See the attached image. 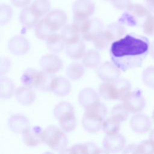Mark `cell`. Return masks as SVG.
<instances>
[{
	"instance_id": "obj_34",
	"label": "cell",
	"mask_w": 154,
	"mask_h": 154,
	"mask_svg": "<svg viewBox=\"0 0 154 154\" xmlns=\"http://www.w3.org/2000/svg\"><path fill=\"white\" fill-rule=\"evenodd\" d=\"M31 7L34 11L40 17L46 15L51 8V4L49 0H35Z\"/></svg>"
},
{
	"instance_id": "obj_12",
	"label": "cell",
	"mask_w": 154,
	"mask_h": 154,
	"mask_svg": "<svg viewBox=\"0 0 154 154\" xmlns=\"http://www.w3.org/2000/svg\"><path fill=\"white\" fill-rule=\"evenodd\" d=\"M40 65L42 70L48 73L54 75L63 68V63L57 55L47 54L40 58Z\"/></svg>"
},
{
	"instance_id": "obj_28",
	"label": "cell",
	"mask_w": 154,
	"mask_h": 154,
	"mask_svg": "<svg viewBox=\"0 0 154 154\" xmlns=\"http://www.w3.org/2000/svg\"><path fill=\"white\" fill-rule=\"evenodd\" d=\"M54 33H55V32L48 25L44 18L40 20L35 26V34L37 38L40 40H46Z\"/></svg>"
},
{
	"instance_id": "obj_45",
	"label": "cell",
	"mask_w": 154,
	"mask_h": 154,
	"mask_svg": "<svg viewBox=\"0 0 154 154\" xmlns=\"http://www.w3.org/2000/svg\"><path fill=\"white\" fill-rule=\"evenodd\" d=\"M149 140L154 146V129L151 131L149 134Z\"/></svg>"
},
{
	"instance_id": "obj_9",
	"label": "cell",
	"mask_w": 154,
	"mask_h": 154,
	"mask_svg": "<svg viewBox=\"0 0 154 154\" xmlns=\"http://www.w3.org/2000/svg\"><path fill=\"white\" fill-rule=\"evenodd\" d=\"M98 77L104 82H112L120 78V69L113 63L104 62L97 67Z\"/></svg>"
},
{
	"instance_id": "obj_10",
	"label": "cell",
	"mask_w": 154,
	"mask_h": 154,
	"mask_svg": "<svg viewBox=\"0 0 154 154\" xmlns=\"http://www.w3.org/2000/svg\"><path fill=\"white\" fill-rule=\"evenodd\" d=\"M126 146V139L120 134L106 135L103 140L104 150L107 153L118 152L124 149Z\"/></svg>"
},
{
	"instance_id": "obj_32",
	"label": "cell",
	"mask_w": 154,
	"mask_h": 154,
	"mask_svg": "<svg viewBox=\"0 0 154 154\" xmlns=\"http://www.w3.org/2000/svg\"><path fill=\"white\" fill-rule=\"evenodd\" d=\"M120 122L111 116L104 120L102 129L106 135L118 133L120 129Z\"/></svg>"
},
{
	"instance_id": "obj_5",
	"label": "cell",
	"mask_w": 154,
	"mask_h": 154,
	"mask_svg": "<svg viewBox=\"0 0 154 154\" xmlns=\"http://www.w3.org/2000/svg\"><path fill=\"white\" fill-rule=\"evenodd\" d=\"M73 23L78 28L81 38L85 41L93 40L104 30L103 22L98 19L73 20Z\"/></svg>"
},
{
	"instance_id": "obj_44",
	"label": "cell",
	"mask_w": 154,
	"mask_h": 154,
	"mask_svg": "<svg viewBox=\"0 0 154 154\" xmlns=\"http://www.w3.org/2000/svg\"><path fill=\"white\" fill-rule=\"evenodd\" d=\"M146 8L151 12L154 13V0H145Z\"/></svg>"
},
{
	"instance_id": "obj_24",
	"label": "cell",
	"mask_w": 154,
	"mask_h": 154,
	"mask_svg": "<svg viewBox=\"0 0 154 154\" xmlns=\"http://www.w3.org/2000/svg\"><path fill=\"white\" fill-rule=\"evenodd\" d=\"M85 52V45L81 40L66 46V55L71 59L79 60L84 56Z\"/></svg>"
},
{
	"instance_id": "obj_35",
	"label": "cell",
	"mask_w": 154,
	"mask_h": 154,
	"mask_svg": "<svg viewBox=\"0 0 154 154\" xmlns=\"http://www.w3.org/2000/svg\"><path fill=\"white\" fill-rule=\"evenodd\" d=\"M111 41V38L105 30L93 40L94 46L96 49L99 50L106 48Z\"/></svg>"
},
{
	"instance_id": "obj_1",
	"label": "cell",
	"mask_w": 154,
	"mask_h": 154,
	"mask_svg": "<svg viewBox=\"0 0 154 154\" xmlns=\"http://www.w3.org/2000/svg\"><path fill=\"white\" fill-rule=\"evenodd\" d=\"M150 51L149 39L135 33L114 41L109 53L112 63L122 71L140 67Z\"/></svg>"
},
{
	"instance_id": "obj_14",
	"label": "cell",
	"mask_w": 154,
	"mask_h": 154,
	"mask_svg": "<svg viewBox=\"0 0 154 154\" xmlns=\"http://www.w3.org/2000/svg\"><path fill=\"white\" fill-rule=\"evenodd\" d=\"M29 43L23 36L15 35L12 37L8 42L9 51L16 55H22L29 49Z\"/></svg>"
},
{
	"instance_id": "obj_26",
	"label": "cell",
	"mask_w": 154,
	"mask_h": 154,
	"mask_svg": "<svg viewBox=\"0 0 154 154\" xmlns=\"http://www.w3.org/2000/svg\"><path fill=\"white\" fill-rule=\"evenodd\" d=\"M15 86L13 81L4 76L0 78V97L6 99L11 98L15 93Z\"/></svg>"
},
{
	"instance_id": "obj_6",
	"label": "cell",
	"mask_w": 154,
	"mask_h": 154,
	"mask_svg": "<svg viewBox=\"0 0 154 154\" xmlns=\"http://www.w3.org/2000/svg\"><path fill=\"white\" fill-rule=\"evenodd\" d=\"M151 12L140 4L132 3L119 19V22L129 26H136L141 23Z\"/></svg>"
},
{
	"instance_id": "obj_23",
	"label": "cell",
	"mask_w": 154,
	"mask_h": 154,
	"mask_svg": "<svg viewBox=\"0 0 154 154\" xmlns=\"http://www.w3.org/2000/svg\"><path fill=\"white\" fill-rule=\"evenodd\" d=\"M61 35L66 45L76 42L81 37L78 28L74 23L66 25L62 28Z\"/></svg>"
},
{
	"instance_id": "obj_31",
	"label": "cell",
	"mask_w": 154,
	"mask_h": 154,
	"mask_svg": "<svg viewBox=\"0 0 154 154\" xmlns=\"http://www.w3.org/2000/svg\"><path fill=\"white\" fill-rule=\"evenodd\" d=\"M58 120L61 129L66 132L73 131L76 127L75 112H70L64 115Z\"/></svg>"
},
{
	"instance_id": "obj_17",
	"label": "cell",
	"mask_w": 154,
	"mask_h": 154,
	"mask_svg": "<svg viewBox=\"0 0 154 154\" xmlns=\"http://www.w3.org/2000/svg\"><path fill=\"white\" fill-rule=\"evenodd\" d=\"M130 126L134 132L137 133H144L150 129L151 121L147 115L138 113L131 117Z\"/></svg>"
},
{
	"instance_id": "obj_36",
	"label": "cell",
	"mask_w": 154,
	"mask_h": 154,
	"mask_svg": "<svg viewBox=\"0 0 154 154\" xmlns=\"http://www.w3.org/2000/svg\"><path fill=\"white\" fill-rule=\"evenodd\" d=\"M129 113V112L125 108L123 103L115 105L111 110V116L121 123L127 120Z\"/></svg>"
},
{
	"instance_id": "obj_2",
	"label": "cell",
	"mask_w": 154,
	"mask_h": 154,
	"mask_svg": "<svg viewBox=\"0 0 154 154\" xmlns=\"http://www.w3.org/2000/svg\"><path fill=\"white\" fill-rule=\"evenodd\" d=\"M107 108L100 102L85 108L82 119L84 129L88 132L94 134L102 128L103 123L107 115Z\"/></svg>"
},
{
	"instance_id": "obj_37",
	"label": "cell",
	"mask_w": 154,
	"mask_h": 154,
	"mask_svg": "<svg viewBox=\"0 0 154 154\" xmlns=\"http://www.w3.org/2000/svg\"><path fill=\"white\" fill-rule=\"evenodd\" d=\"M13 10L7 4H1L0 5V25L3 26L7 24L11 19Z\"/></svg>"
},
{
	"instance_id": "obj_30",
	"label": "cell",
	"mask_w": 154,
	"mask_h": 154,
	"mask_svg": "<svg viewBox=\"0 0 154 154\" xmlns=\"http://www.w3.org/2000/svg\"><path fill=\"white\" fill-rule=\"evenodd\" d=\"M112 40L121 38L126 32L124 26L120 22H113L109 24L105 30Z\"/></svg>"
},
{
	"instance_id": "obj_29",
	"label": "cell",
	"mask_w": 154,
	"mask_h": 154,
	"mask_svg": "<svg viewBox=\"0 0 154 154\" xmlns=\"http://www.w3.org/2000/svg\"><path fill=\"white\" fill-rule=\"evenodd\" d=\"M84 66L76 62L70 63L66 68V73L69 78L72 80H77L81 78L84 73Z\"/></svg>"
},
{
	"instance_id": "obj_7",
	"label": "cell",
	"mask_w": 154,
	"mask_h": 154,
	"mask_svg": "<svg viewBox=\"0 0 154 154\" xmlns=\"http://www.w3.org/2000/svg\"><path fill=\"white\" fill-rule=\"evenodd\" d=\"M123 104L129 112L137 113L143 109L146 105L145 98L141 90L130 92L123 100Z\"/></svg>"
},
{
	"instance_id": "obj_40",
	"label": "cell",
	"mask_w": 154,
	"mask_h": 154,
	"mask_svg": "<svg viewBox=\"0 0 154 154\" xmlns=\"http://www.w3.org/2000/svg\"><path fill=\"white\" fill-rule=\"evenodd\" d=\"M142 26L143 31L146 34L154 35V16L150 13L145 19Z\"/></svg>"
},
{
	"instance_id": "obj_25",
	"label": "cell",
	"mask_w": 154,
	"mask_h": 154,
	"mask_svg": "<svg viewBox=\"0 0 154 154\" xmlns=\"http://www.w3.org/2000/svg\"><path fill=\"white\" fill-rule=\"evenodd\" d=\"M46 40L48 49L52 53H59L61 52L65 47L66 43L61 34L54 33Z\"/></svg>"
},
{
	"instance_id": "obj_38",
	"label": "cell",
	"mask_w": 154,
	"mask_h": 154,
	"mask_svg": "<svg viewBox=\"0 0 154 154\" xmlns=\"http://www.w3.org/2000/svg\"><path fill=\"white\" fill-rule=\"evenodd\" d=\"M142 80L147 87L154 88V66H149L144 70Z\"/></svg>"
},
{
	"instance_id": "obj_27",
	"label": "cell",
	"mask_w": 154,
	"mask_h": 154,
	"mask_svg": "<svg viewBox=\"0 0 154 154\" xmlns=\"http://www.w3.org/2000/svg\"><path fill=\"white\" fill-rule=\"evenodd\" d=\"M100 62V55L95 49H90L87 51L83 57V65L88 69L97 67Z\"/></svg>"
},
{
	"instance_id": "obj_21",
	"label": "cell",
	"mask_w": 154,
	"mask_h": 154,
	"mask_svg": "<svg viewBox=\"0 0 154 154\" xmlns=\"http://www.w3.org/2000/svg\"><path fill=\"white\" fill-rule=\"evenodd\" d=\"M42 130L38 126L30 128L22 135L23 143L29 147H35L40 144L42 141L41 134Z\"/></svg>"
},
{
	"instance_id": "obj_19",
	"label": "cell",
	"mask_w": 154,
	"mask_h": 154,
	"mask_svg": "<svg viewBox=\"0 0 154 154\" xmlns=\"http://www.w3.org/2000/svg\"><path fill=\"white\" fill-rule=\"evenodd\" d=\"M103 149L99 147L96 144L92 142H87L84 143L76 144L66 149L62 153H100L106 152L102 151Z\"/></svg>"
},
{
	"instance_id": "obj_13",
	"label": "cell",
	"mask_w": 154,
	"mask_h": 154,
	"mask_svg": "<svg viewBox=\"0 0 154 154\" xmlns=\"http://www.w3.org/2000/svg\"><path fill=\"white\" fill-rule=\"evenodd\" d=\"M8 126L13 132L22 134L30 128V123L28 119L24 115L14 114L9 117Z\"/></svg>"
},
{
	"instance_id": "obj_15",
	"label": "cell",
	"mask_w": 154,
	"mask_h": 154,
	"mask_svg": "<svg viewBox=\"0 0 154 154\" xmlns=\"http://www.w3.org/2000/svg\"><path fill=\"white\" fill-rule=\"evenodd\" d=\"M43 75V70L38 71L32 68L27 69L21 76V82L25 86L38 89Z\"/></svg>"
},
{
	"instance_id": "obj_16",
	"label": "cell",
	"mask_w": 154,
	"mask_h": 154,
	"mask_svg": "<svg viewBox=\"0 0 154 154\" xmlns=\"http://www.w3.org/2000/svg\"><path fill=\"white\" fill-rule=\"evenodd\" d=\"M71 90L70 82L64 77L54 76L51 84L50 91L59 97H64L69 94Z\"/></svg>"
},
{
	"instance_id": "obj_3",
	"label": "cell",
	"mask_w": 154,
	"mask_h": 154,
	"mask_svg": "<svg viewBox=\"0 0 154 154\" xmlns=\"http://www.w3.org/2000/svg\"><path fill=\"white\" fill-rule=\"evenodd\" d=\"M131 84L124 78H118L112 82H105L99 85L100 96L106 100H123L131 92Z\"/></svg>"
},
{
	"instance_id": "obj_48",
	"label": "cell",
	"mask_w": 154,
	"mask_h": 154,
	"mask_svg": "<svg viewBox=\"0 0 154 154\" xmlns=\"http://www.w3.org/2000/svg\"><path fill=\"white\" fill-rule=\"evenodd\" d=\"M104 1H114V0H104Z\"/></svg>"
},
{
	"instance_id": "obj_4",
	"label": "cell",
	"mask_w": 154,
	"mask_h": 154,
	"mask_svg": "<svg viewBox=\"0 0 154 154\" xmlns=\"http://www.w3.org/2000/svg\"><path fill=\"white\" fill-rule=\"evenodd\" d=\"M42 141L52 150L62 153L68 145L69 141L64 131L51 125L46 128L41 134Z\"/></svg>"
},
{
	"instance_id": "obj_47",
	"label": "cell",
	"mask_w": 154,
	"mask_h": 154,
	"mask_svg": "<svg viewBox=\"0 0 154 154\" xmlns=\"http://www.w3.org/2000/svg\"><path fill=\"white\" fill-rule=\"evenodd\" d=\"M152 119H153V122H154V111H153V113H152Z\"/></svg>"
},
{
	"instance_id": "obj_11",
	"label": "cell",
	"mask_w": 154,
	"mask_h": 154,
	"mask_svg": "<svg viewBox=\"0 0 154 154\" xmlns=\"http://www.w3.org/2000/svg\"><path fill=\"white\" fill-rule=\"evenodd\" d=\"M44 19L54 32L62 29L66 24L67 17L66 13L61 10L49 11Z\"/></svg>"
},
{
	"instance_id": "obj_20",
	"label": "cell",
	"mask_w": 154,
	"mask_h": 154,
	"mask_svg": "<svg viewBox=\"0 0 154 154\" xmlns=\"http://www.w3.org/2000/svg\"><path fill=\"white\" fill-rule=\"evenodd\" d=\"M14 96L17 101L23 105L32 104L36 98V94L32 88L25 85L17 88Z\"/></svg>"
},
{
	"instance_id": "obj_41",
	"label": "cell",
	"mask_w": 154,
	"mask_h": 154,
	"mask_svg": "<svg viewBox=\"0 0 154 154\" xmlns=\"http://www.w3.org/2000/svg\"><path fill=\"white\" fill-rule=\"evenodd\" d=\"M11 61L7 57H1L0 63V74L1 76L7 73L11 67Z\"/></svg>"
},
{
	"instance_id": "obj_42",
	"label": "cell",
	"mask_w": 154,
	"mask_h": 154,
	"mask_svg": "<svg viewBox=\"0 0 154 154\" xmlns=\"http://www.w3.org/2000/svg\"><path fill=\"white\" fill-rule=\"evenodd\" d=\"M114 7L118 10H126L132 4L131 0H114L112 1Z\"/></svg>"
},
{
	"instance_id": "obj_18",
	"label": "cell",
	"mask_w": 154,
	"mask_h": 154,
	"mask_svg": "<svg viewBox=\"0 0 154 154\" xmlns=\"http://www.w3.org/2000/svg\"><path fill=\"white\" fill-rule=\"evenodd\" d=\"M78 101L80 105L85 109L100 102V99L94 89L87 87L80 91L78 95Z\"/></svg>"
},
{
	"instance_id": "obj_46",
	"label": "cell",
	"mask_w": 154,
	"mask_h": 154,
	"mask_svg": "<svg viewBox=\"0 0 154 154\" xmlns=\"http://www.w3.org/2000/svg\"><path fill=\"white\" fill-rule=\"evenodd\" d=\"M150 52L151 56L154 58V41L152 43L150 46Z\"/></svg>"
},
{
	"instance_id": "obj_22",
	"label": "cell",
	"mask_w": 154,
	"mask_h": 154,
	"mask_svg": "<svg viewBox=\"0 0 154 154\" xmlns=\"http://www.w3.org/2000/svg\"><path fill=\"white\" fill-rule=\"evenodd\" d=\"M40 17L38 16L31 7H26L22 9L20 14V23L28 28L35 26L40 21Z\"/></svg>"
},
{
	"instance_id": "obj_33",
	"label": "cell",
	"mask_w": 154,
	"mask_h": 154,
	"mask_svg": "<svg viewBox=\"0 0 154 154\" xmlns=\"http://www.w3.org/2000/svg\"><path fill=\"white\" fill-rule=\"evenodd\" d=\"M70 112H74L73 106L70 103L66 101L59 102L54 109V115L57 120H59L64 115Z\"/></svg>"
},
{
	"instance_id": "obj_39",
	"label": "cell",
	"mask_w": 154,
	"mask_h": 154,
	"mask_svg": "<svg viewBox=\"0 0 154 154\" xmlns=\"http://www.w3.org/2000/svg\"><path fill=\"white\" fill-rule=\"evenodd\" d=\"M154 146L150 140H144L135 144V153H153Z\"/></svg>"
},
{
	"instance_id": "obj_8",
	"label": "cell",
	"mask_w": 154,
	"mask_h": 154,
	"mask_svg": "<svg viewBox=\"0 0 154 154\" xmlns=\"http://www.w3.org/2000/svg\"><path fill=\"white\" fill-rule=\"evenodd\" d=\"M95 11V5L90 0H76L73 4V20L90 18Z\"/></svg>"
},
{
	"instance_id": "obj_43",
	"label": "cell",
	"mask_w": 154,
	"mask_h": 154,
	"mask_svg": "<svg viewBox=\"0 0 154 154\" xmlns=\"http://www.w3.org/2000/svg\"><path fill=\"white\" fill-rule=\"evenodd\" d=\"M11 2L14 6L23 8L28 7L31 2V0H11Z\"/></svg>"
}]
</instances>
